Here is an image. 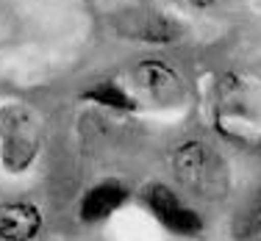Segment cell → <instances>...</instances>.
<instances>
[{"label": "cell", "instance_id": "obj_1", "mask_svg": "<svg viewBox=\"0 0 261 241\" xmlns=\"http://www.w3.org/2000/svg\"><path fill=\"white\" fill-rule=\"evenodd\" d=\"M172 172L186 191L200 200H222L231 191V169L214 144L189 139L172 150Z\"/></svg>", "mask_w": 261, "mask_h": 241}, {"label": "cell", "instance_id": "obj_2", "mask_svg": "<svg viewBox=\"0 0 261 241\" xmlns=\"http://www.w3.org/2000/svg\"><path fill=\"white\" fill-rule=\"evenodd\" d=\"M45 122L39 111L28 103H6L0 106V161L6 172L22 175L34 166L42 150Z\"/></svg>", "mask_w": 261, "mask_h": 241}, {"label": "cell", "instance_id": "obj_3", "mask_svg": "<svg viewBox=\"0 0 261 241\" xmlns=\"http://www.w3.org/2000/svg\"><path fill=\"white\" fill-rule=\"evenodd\" d=\"M111 28L117 36L130 42H145V45H175L186 36V25L175 17L156 9H128L114 14Z\"/></svg>", "mask_w": 261, "mask_h": 241}, {"label": "cell", "instance_id": "obj_4", "mask_svg": "<svg viewBox=\"0 0 261 241\" xmlns=\"http://www.w3.org/2000/svg\"><path fill=\"white\" fill-rule=\"evenodd\" d=\"M136 86L150 97L156 106L172 108L181 106L186 97V80L175 67H170L164 58H142L136 61V67L130 70Z\"/></svg>", "mask_w": 261, "mask_h": 241}, {"label": "cell", "instance_id": "obj_5", "mask_svg": "<svg viewBox=\"0 0 261 241\" xmlns=\"http://www.w3.org/2000/svg\"><path fill=\"white\" fill-rule=\"evenodd\" d=\"M145 202L153 211V216L178 236H200L203 233V219L195 208H189L181 197L164 183H150L145 186Z\"/></svg>", "mask_w": 261, "mask_h": 241}, {"label": "cell", "instance_id": "obj_6", "mask_svg": "<svg viewBox=\"0 0 261 241\" xmlns=\"http://www.w3.org/2000/svg\"><path fill=\"white\" fill-rule=\"evenodd\" d=\"M42 233V211L25 200L0 202V241H34Z\"/></svg>", "mask_w": 261, "mask_h": 241}, {"label": "cell", "instance_id": "obj_7", "mask_svg": "<svg viewBox=\"0 0 261 241\" xmlns=\"http://www.w3.org/2000/svg\"><path fill=\"white\" fill-rule=\"evenodd\" d=\"M125 202H128V189L120 180H103L84 194V200L78 205V216L86 225H95V222L109 219L114 211H120Z\"/></svg>", "mask_w": 261, "mask_h": 241}, {"label": "cell", "instance_id": "obj_8", "mask_svg": "<svg viewBox=\"0 0 261 241\" xmlns=\"http://www.w3.org/2000/svg\"><path fill=\"white\" fill-rule=\"evenodd\" d=\"M81 97H84V100H89V103H95V106L111 108V111H136V108H139L136 97L130 95L128 89H122L120 83H114V80L95 83L92 89H86Z\"/></svg>", "mask_w": 261, "mask_h": 241}, {"label": "cell", "instance_id": "obj_9", "mask_svg": "<svg viewBox=\"0 0 261 241\" xmlns=\"http://www.w3.org/2000/svg\"><path fill=\"white\" fill-rule=\"evenodd\" d=\"M231 236L233 241H261V191L233 216Z\"/></svg>", "mask_w": 261, "mask_h": 241}, {"label": "cell", "instance_id": "obj_10", "mask_svg": "<svg viewBox=\"0 0 261 241\" xmlns=\"http://www.w3.org/2000/svg\"><path fill=\"white\" fill-rule=\"evenodd\" d=\"M192 6H195V9H208V6H214L217 0H189Z\"/></svg>", "mask_w": 261, "mask_h": 241}, {"label": "cell", "instance_id": "obj_11", "mask_svg": "<svg viewBox=\"0 0 261 241\" xmlns=\"http://www.w3.org/2000/svg\"><path fill=\"white\" fill-rule=\"evenodd\" d=\"M258 153H261V141H258Z\"/></svg>", "mask_w": 261, "mask_h": 241}]
</instances>
